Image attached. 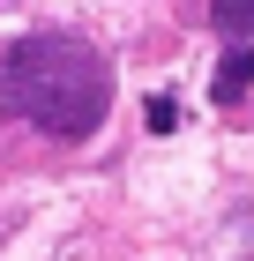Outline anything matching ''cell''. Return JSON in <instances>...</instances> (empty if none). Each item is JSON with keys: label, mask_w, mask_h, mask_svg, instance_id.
<instances>
[{"label": "cell", "mask_w": 254, "mask_h": 261, "mask_svg": "<svg viewBox=\"0 0 254 261\" xmlns=\"http://www.w3.org/2000/svg\"><path fill=\"white\" fill-rule=\"evenodd\" d=\"M0 112L30 120L38 135L90 142L112 112V67L98 45L67 38V30H30L0 60Z\"/></svg>", "instance_id": "obj_1"}, {"label": "cell", "mask_w": 254, "mask_h": 261, "mask_svg": "<svg viewBox=\"0 0 254 261\" xmlns=\"http://www.w3.org/2000/svg\"><path fill=\"white\" fill-rule=\"evenodd\" d=\"M247 90H254V45L239 38L232 53L217 60V75H210V97H217V105H239V97H247Z\"/></svg>", "instance_id": "obj_2"}, {"label": "cell", "mask_w": 254, "mask_h": 261, "mask_svg": "<svg viewBox=\"0 0 254 261\" xmlns=\"http://www.w3.org/2000/svg\"><path fill=\"white\" fill-rule=\"evenodd\" d=\"M210 22L224 38H254V0H210Z\"/></svg>", "instance_id": "obj_3"}, {"label": "cell", "mask_w": 254, "mask_h": 261, "mask_svg": "<svg viewBox=\"0 0 254 261\" xmlns=\"http://www.w3.org/2000/svg\"><path fill=\"white\" fill-rule=\"evenodd\" d=\"M142 120H150V127H157V135H165V127H172V120H179V105H172V97H150V112H142Z\"/></svg>", "instance_id": "obj_4"}]
</instances>
